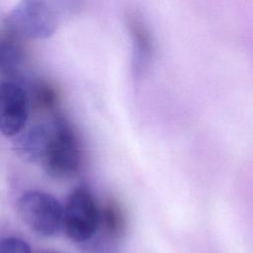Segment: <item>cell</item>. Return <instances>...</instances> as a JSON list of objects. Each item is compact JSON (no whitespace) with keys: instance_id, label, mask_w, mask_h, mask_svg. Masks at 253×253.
<instances>
[{"instance_id":"52a82bcc","label":"cell","mask_w":253,"mask_h":253,"mask_svg":"<svg viewBox=\"0 0 253 253\" xmlns=\"http://www.w3.org/2000/svg\"><path fill=\"white\" fill-rule=\"evenodd\" d=\"M128 27L133 43L132 70L135 77H141L147 71L152 59L153 40L147 27L138 17H129Z\"/></svg>"},{"instance_id":"5b68a950","label":"cell","mask_w":253,"mask_h":253,"mask_svg":"<svg viewBox=\"0 0 253 253\" xmlns=\"http://www.w3.org/2000/svg\"><path fill=\"white\" fill-rule=\"evenodd\" d=\"M30 96L22 82L9 77L0 87V130L6 137H15L26 126L30 113Z\"/></svg>"},{"instance_id":"277c9868","label":"cell","mask_w":253,"mask_h":253,"mask_svg":"<svg viewBox=\"0 0 253 253\" xmlns=\"http://www.w3.org/2000/svg\"><path fill=\"white\" fill-rule=\"evenodd\" d=\"M18 209L23 221L38 235L52 237L62 229L63 207L46 192L25 191L19 198Z\"/></svg>"},{"instance_id":"3957f363","label":"cell","mask_w":253,"mask_h":253,"mask_svg":"<svg viewBox=\"0 0 253 253\" xmlns=\"http://www.w3.org/2000/svg\"><path fill=\"white\" fill-rule=\"evenodd\" d=\"M101 225V208L86 185L74 188L63 206V225L67 237L76 243H86Z\"/></svg>"},{"instance_id":"6da1fadb","label":"cell","mask_w":253,"mask_h":253,"mask_svg":"<svg viewBox=\"0 0 253 253\" xmlns=\"http://www.w3.org/2000/svg\"><path fill=\"white\" fill-rule=\"evenodd\" d=\"M79 0H20L7 19L9 33L27 39L49 38Z\"/></svg>"},{"instance_id":"7a4b0ae2","label":"cell","mask_w":253,"mask_h":253,"mask_svg":"<svg viewBox=\"0 0 253 253\" xmlns=\"http://www.w3.org/2000/svg\"><path fill=\"white\" fill-rule=\"evenodd\" d=\"M49 123V138L41 166L52 178H72L80 171L83 162L78 134L72 124L60 115H55Z\"/></svg>"},{"instance_id":"8992f818","label":"cell","mask_w":253,"mask_h":253,"mask_svg":"<svg viewBox=\"0 0 253 253\" xmlns=\"http://www.w3.org/2000/svg\"><path fill=\"white\" fill-rule=\"evenodd\" d=\"M50 133V123H37L26 126L15 136L14 147L17 155L25 162L41 164Z\"/></svg>"},{"instance_id":"9c48e42d","label":"cell","mask_w":253,"mask_h":253,"mask_svg":"<svg viewBox=\"0 0 253 253\" xmlns=\"http://www.w3.org/2000/svg\"><path fill=\"white\" fill-rule=\"evenodd\" d=\"M0 253H33L30 245L20 237L7 236L0 241Z\"/></svg>"},{"instance_id":"ba28073f","label":"cell","mask_w":253,"mask_h":253,"mask_svg":"<svg viewBox=\"0 0 253 253\" xmlns=\"http://www.w3.org/2000/svg\"><path fill=\"white\" fill-rule=\"evenodd\" d=\"M101 225L104 231L114 239L121 238L126 229V217L121 204L113 199H108L101 208Z\"/></svg>"}]
</instances>
